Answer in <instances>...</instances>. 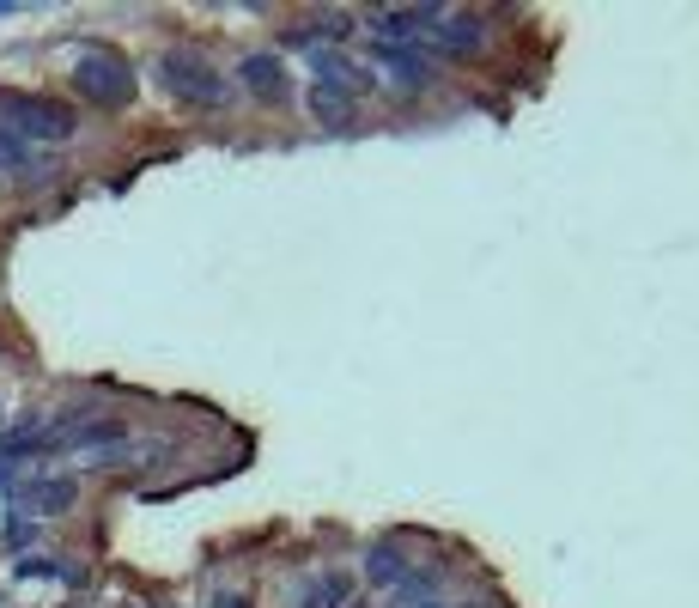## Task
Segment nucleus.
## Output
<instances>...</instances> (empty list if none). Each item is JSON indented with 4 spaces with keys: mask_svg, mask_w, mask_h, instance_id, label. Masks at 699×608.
<instances>
[{
    "mask_svg": "<svg viewBox=\"0 0 699 608\" xmlns=\"http://www.w3.org/2000/svg\"><path fill=\"white\" fill-rule=\"evenodd\" d=\"M432 608H438V602H432Z\"/></svg>",
    "mask_w": 699,
    "mask_h": 608,
    "instance_id": "nucleus-15",
    "label": "nucleus"
},
{
    "mask_svg": "<svg viewBox=\"0 0 699 608\" xmlns=\"http://www.w3.org/2000/svg\"><path fill=\"white\" fill-rule=\"evenodd\" d=\"M371 55H377L383 67L396 73V86H402V92H420V86H432V61H426V55H414V49H390V43H377Z\"/></svg>",
    "mask_w": 699,
    "mask_h": 608,
    "instance_id": "nucleus-8",
    "label": "nucleus"
},
{
    "mask_svg": "<svg viewBox=\"0 0 699 608\" xmlns=\"http://www.w3.org/2000/svg\"><path fill=\"white\" fill-rule=\"evenodd\" d=\"M0 128L19 140H67L73 134V110L55 98H31V92H0Z\"/></svg>",
    "mask_w": 699,
    "mask_h": 608,
    "instance_id": "nucleus-1",
    "label": "nucleus"
},
{
    "mask_svg": "<svg viewBox=\"0 0 699 608\" xmlns=\"http://www.w3.org/2000/svg\"><path fill=\"white\" fill-rule=\"evenodd\" d=\"M73 86H80V98H92V104L110 110V104H128L134 98V73L110 49H86L80 61H73Z\"/></svg>",
    "mask_w": 699,
    "mask_h": 608,
    "instance_id": "nucleus-2",
    "label": "nucleus"
},
{
    "mask_svg": "<svg viewBox=\"0 0 699 608\" xmlns=\"http://www.w3.org/2000/svg\"><path fill=\"white\" fill-rule=\"evenodd\" d=\"M0 171H43V159H37V146H31V140H19V134H7V128H0Z\"/></svg>",
    "mask_w": 699,
    "mask_h": 608,
    "instance_id": "nucleus-11",
    "label": "nucleus"
},
{
    "mask_svg": "<svg viewBox=\"0 0 699 608\" xmlns=\"http://www.w3.org/2000/svg\"><path fill=\"white\" fill-rule=\"evenodd\" d=\"M310 110H317L323 122H347V116H353V92H335V86H317V92H310Z\"/></svg>",
    "mask_w": 699,
    "mask_h": 608,
    "instance_id": "nucleus-12",
    "label": "nucleus"
},
{
    "mask_svg": "<svg viewBox=\"0 0 699 608\" xmlns=\"http://www.w3.org/2000/svg\"><path fill=\"white\" fill-rule=\"evenodd\" d=\"M365 572H371V584H402V578L414 572V560H402V548H396V542H377V548H371V560H365Z\"/></svg>",
    "mask_w": 699,
    "mask_h": 608,
    "instance_id": "nucleus-9",
    "label": "nucleus"
},
{
    "mask_svg": "<svg viewBox=\"0 0 699 608\" xmlns=\"http://www.w3.org/2000/svg\"><path fill=\"white\" fill-rule=\"evenodd\" d=\"M347 596H353V578H347V572H323L317 584L304 590V608H341Z\"/></svg>",
    "mask_w": 699,
    "mask_h": 608,
    "instance_id": "nucleus-10",
    "label": "nucleus"
},
{
    "mask_svg": "<svg viewBox=\"0 0 699 608\" xmlns=\"http://www.w3.org/2000/svg\"><path fill=\"white\" fill-rule=\"evenodd\" d=\"M73 499H80V487H73L67 475H55V481H25L19 487V511H31V517H55V511H67Z\"/></svg>",
    "mask_w": 699,
    "mask_h": 608,
    "instance_id": "nucleus-6",
    "label": "nucleus"
},
{
    "mask_svg": "<svg viewBox=\"0 0 699 608\" xmlns=\"http://www.w3.org/2000/svg\"><path fill=\"white\" fill-rule=\"evenodd\" d=\"M359 608H365V602H359Z\"/></svg>",
    "mask_w": 699,
    "mask_h": 608,
    "instance_id": "nucleus-14",
    "label": "nucleus"
},
{
    "mask_svg": "<svg viewBox=\"0 0 699 608\" xmlns=\"http://www.w3.org/2000/svg\"><path fill=\"white\" fill-rule=\"evenodd\" d=\"M213 608H250V602H244V596H219Z\"/></svg>",
    "mask_w": 699,
    "mask_h": 608,
    "instance_id": "nucleus-13",
    "label": "nucleus"
},
{
    "mask_svg": "<svg viewBox=\"0 0 699 608\" xmlns=\"http://www.w3.org/2000/svg\"><path fill=\"white\" fill-rule=\"evenodd\" d=\"M159 80L183 98V104H201V110H213V104H225V73L219 67H207L201 55H183V49H171L165 61H159Z\"/></svg>",
    "mask_w": 699,
    "mask_h": 608,
    "instance_id": "nucleus-3",
    "label": "nucleus"
},
{
    "mask_svg": "<svg viewBox=\"0 0 699 608\" xmlns=\"http://www.w3.org/2000/svg\"><path fill=\"white\" fill-rule=\"evenodd\" d=\"M481 19L475 13H438L432 19V31H426V43L438 49V55H469V49H481Z\"/></svg>",
    "mask_w": 699,
    "mask_h": 608,
    "instance_id": "nucleus-5",
    "label": "nucleus"
},
{
    "mask_svg": "<svg viewBox=\"0 0 699 608\" xmlns=\"http://www.w3.org/2000/svg\"><path fill=\"white\" fill-rule=\"evenodd\" d=\"M444 7H377L371 13V31H377V43H408V37H426L432 31V19H438Z\"/></svg>",
    "mask_w": 699,
    "mask_h": 608,
    "instance_id": "nucleus-4",
    "label": "nucleus"
},
{
    "mask_svg": "<svg viewBox=\"0 0 699 608\" xmlns=\"http://www.w3.org/2000/svg\"><path fill=\"white\" fill-rule=\"evenodd\" d=\"M238 73H244V86H250L256 98H274V104H280V98L292 92V73L280 67V55H250Z\"/></svg>",
    "mask_w": 699,
    "mask_h": 608,
    "instance_id": "nucleus-7",
    "label": "nucleus"
}]
</instances>
